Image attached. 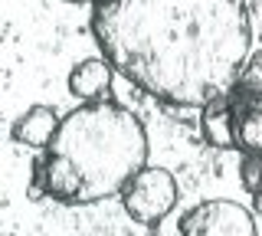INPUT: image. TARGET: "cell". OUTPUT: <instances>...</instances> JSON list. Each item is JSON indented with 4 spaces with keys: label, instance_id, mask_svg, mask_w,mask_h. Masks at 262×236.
I'll return each instance as SVG.
<instances>
[{
    "label": "cell",
    "instance_id": "obj_1",
    "mask_svg": "<svg viewBox=\"0 0 262 236\" xmlns=\"http://www.w3.org/2000/svg\"><path fill=\"white\" fill-rule=\"evenodd\" d=\"M92 33L121 79L177 109L233 92L252 43L246 0H92Z\"/></svg>",
    "mask_w": 262,
    "mask_h": 236
},
{
    "label": "cell",
    "instance_id": "obj_2",
    "mask_svg": "<svg viewBox=\"0 0 262 236\" xmlns=\"http://www.w3.org/2000/svg\"><path fill=\"white\" fill-rule=\"evenodd\" d=\"M147 167V132L118 102H85L62 115L36 164V187L56 203L85 207L121 190Z\"/></svg>",
    "mask_w": 262,
    "mask_h": 236
},
{
    "label": "cell",
    "instance_id": "obj_3",
    "mask_svg": "<svg viewBox=\"0 0 262 236\" xmlns=\"http://www.w3.org/2000/svg\"><path fill=\"white\" fill-rule=\"evenodd\" d=\"M125 213L141 226H158L177 207V181L167 167H144L121 190Z\"/></svg>",
    "mask_w": 262,
    "mask_h": 236
},
{
    "label": "cell",
    "instance_id": "obj_4",
    "mask_svg": "<svg viewBox=\"0 0 262 236\" xmlns=\"http://www.w3.org/2000/svg\"><path fill=\"white\" fill-rule=\"evenodd\" d=\"M180 236H259L252 213L236 200H203L180 220Z\"/></svg>",
    "mask_w": 262,
    "mask_h": 236
},
{
    "label": "cell",
    "instance_id": "obj_5",
    "mask_svg": "<svg viewBox=\"0 0 262 236\" xmlns=\"http://www.w3.org/2000/svg\"><path fill=\"white\" fill-rule=\"evenodd\" d=\"M229 109H233L236 148L246 154H262V92L236 85L229 92Z\"/></svg>",
    "mask_w": 262,
    "mask_h": 236
},
{
    "label": "cell",
    "instance_id": "obj_6",
    "mask_svg": "<svg viewBox=\"0 0 262 236\" xmlns=\"http://www.w3.org/2000/svg\"><path fill=\"white\" fill-rule=\"evenodd\" d=\"M59 112L53 105H33L20 118L13 121V141L27 144V148H49V141L59 132Z\"/></svg>",
    "mask_w": 262,
    "mask_h": 236
},
{
    "label": "cell",
    "instance_id": "obj_7",
    "mask_svg": "<svg viewBox=\"0 0 262 236\" xmlns=\"http://www.w3.org/2000/svg\"><path fill=\"white\" fill-rule=\"evenodd\" d=\"M112 76L115 69L108 66V59H82L69 72V92L82 102H105L112 89Z\"/></svg>",
    "mask_w": 262,
    "mask_h": 236
},
{
    "label": "cell",
    "instance_id": "obj_8",
    "mask_svg": "<svg viewBox=\"0 0 262 236\" xmlns=\"http://www.w3.org/2000/svg\"><path fill=\"white\" fill-rule=\"evenodd\" d=\"M200 135L213 148H236V132H233V109L229 95L210 102L200 109Z\"/></svg>",
    "mask_w": 262,
    "mask_h": 236
},
{
    "label": "cell",
    "instance_id": "obj_9",
    "mask_svg": "<svg viewBox=\"0 0 262 236\" xmlns=\"http://www.w3.org/2000/svg\"><path fill=\"white\" fill-rule=\"evenodd\" d=\"M239 177H243V187L256 197L262 190V154H246L239 164Z\"/></svg>",
    "mask_w": 262,
    "mask_h": 236
},
{
    "label": "cell",
    "instance_id": "obj_10",
    "mask_svg": "<svg viewBox=\"0 0 262 236\" xmlns=\"http://www.w3.org/2000/svg\"><path fill=\"white\" fill-rule=\"evenodd\" d=\"M239 85L262 92V50L252 53L249 59H246V66H243V72H239Z\"/></svg>",
    "mask_w": 262,
    "mask_h": 236
},
{
    "label": "cell",
    "instance_id": "obj_11",
    "mask_svg": "<svg viewBox=\"0 0 262 236\" xmlns=\"http://www.w3.org/2000/svg\"><path fill=\"white\" fill-rule=\"evenodd\" d=\"M66 4H79V0H66Z\"/></svg>",
    "mask_w": 262,
    "mask_h": 236
}]
</instances>
